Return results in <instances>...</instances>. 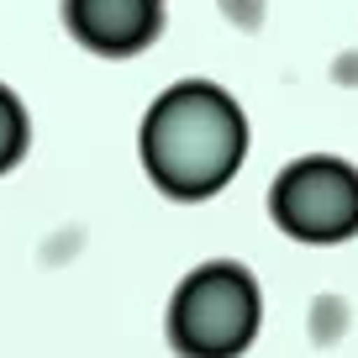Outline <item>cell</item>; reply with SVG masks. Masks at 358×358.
Wrapping results in <instances>:
<instances>
[{"mask_svg": "<svg viewBox=\"0 0 358 358\" xmlns=\"http://www.w3.org/2000/svg\"><path fill=\"white\" fill-rule=\"evenodd\" d=\"M268 211L295 243H343L358 232V169L343 158H301L274 179Z\"/></svg>", "mask_w": 358, "mask_h": 358, "instance_id": "obj_3", "label": "cell"}, {"mask_svg": "<svg viewBox=\"0 0 358 358\" xmlns=\"http://www.w3.org/2000/svg\"><path fill=\"white\" fill-rule=\"evenodd\" d=\"M64 16L74 37L95 53H137L158 37L164 6L158 0H74Z\"/></svg>", "mask_w": 358, "mask_h": 358, "instance_id": "obj_4", "label": "cell"}, {"mask_svg": "<svg viewBox=\"0 0 358 358\" xmlns=\"http://www.w3.org/2000/svg\"><path fill=\"white\" fill-rule=\"evenodd\" d=\"M27 153V111L11 90L0 85V174Z\"/></svg>", "mask_w": 358, "mask_h": 358, "instance_id": "obj_5", "label": "cell"}, {"mask_svg": "<svg viewBox=\"0 0 358 358\" xmlns=\"http://www.w3.org/2000/svg\"><path fill=\"white\" fill-rule=\"evenodd\" d=\"M248 153V122L227 90L206 79L164 90L143 122V164L174 201H206L237 174Z\"/></svg>", "mask_w": 358, "mask_h": 358, "instance_id": "obj_1", "label": "cell"}, {"mask_svg": "<svg viewBox=\"0 0 358 358\" xmlns=\"http://www.w3.org/2000/svg\"><path fill=\"white\" fill-rule=\"evenodd\" d=\"M258 337V280L243 264H201L174 290L169 343L179 358H237Z\"/></svg>", "mask_w": 358, "mask_h": 358, "instance_id": "obj_2", "label": "cell"}]
</instances>
